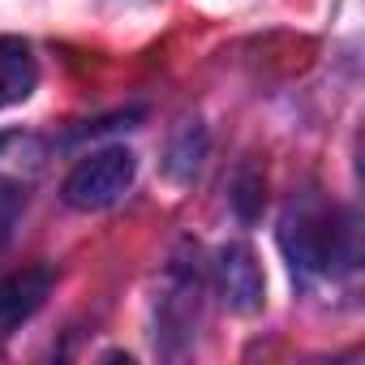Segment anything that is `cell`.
I'll return each instance as SVG.
<instances>
[{"label":"cell","instance_id":"3","mask_svg":"<svg viewBox=\"0 0 365 365\" xmlns=\"http://www.w3.org/2000/svg\"><path fill=\"white\" fill-rule=\"evenodd\" d=\"M220 292H224L228 309H237V314L262 309L267 284H262V267H258L250 245H224L220 250Z\"/></svg>","mask_w":365,"mask_h":365},{"label":"cell","instance_id":"2","mask_svg":"<svg viewBox=\"0 0 365 365\" xmlns=\"http://www.w3.org/2000/svg\"><path fill=\"white\" fill-rule=\"evenodd\" d=\"M133 176H138V155L129 146H103L69 172L65 202L73 211H103L133 190Z\"/></svg>","mask_w":365,"mask_h":365},{"label":"cell","instance_id":"1","mask_svg":"<svg viewBox=\"0 0 365 365\" xmlns=\"http://www.w3.org/2000/svg\"><path fill=\"white\" fill-rule=\"evenodd\" d=\"M279 245L292 271L301 275H335L352 267V224L344 211L322 207V202L292 207L279 228Z\"/></svg>","mask_w":365,"mask_h":365},{"label":"cell","instance_id":"4","mask_svg":"<svg viewBox=\"0 0 365 365\" xmlns=\"http://www.w3.org/2000/svg\"><path fill=\"white\" fill-rule=\"evenodd\" d=\"M35 86H39V65L31 43L22 35H0V112L26 103Z\"/></svg>","mask_w":365,"mask_h":365},{"label":"cell","instance_id":"6","mask_svg":"<svg viewBox=\"0 0 365 365\" xmlns=\"http://www.w3.org/2000/svg\"><path fill=\"white\" fill-rule=\"evenodd\" d=\"M202 155H207V133H202V129H185V133L176 138V146H172V163H168V172L180 180V185H185V180L198 176Z\"/></svg>","mask_w":365,"mask_h":365},{"label":"cell","instance_id":"8","mask_svg":"<svg viewBox=\"0 0 365 365\" xmlns=\"http://www.w3.org/2000/svg\"><path fill=\"white\" fill-rule=\"evenodd\" d=\"M232 190H237V194H232L237 211H241L245 220H254V215L262 211V176H254V172H241V180H237Z\"/></svg>","mask_w":365,"mask_h":365},{"label":"cell","instance_id":"7","mask_svg":"<svg viewBox=\"0 0 365 365\" xmlns=\"http://www.w3.org/2000/svg\"><path fill=\"white\" fill-rule=\"evenodd\" d=\"M22 207H26V194L18 180H0V250H5V241L14 237L18 220H22Z\"/></svg>","mask_w":365,"mask_h":365},{"label":"cell","instance_id":"5","mask_svg":"<svg viewBox=\"0 0 365 365\" xmlns=\"http://www.w3.org/2000/svg\"><path fill=\"white\" fill-rule=\"evenodd\" d=\"M52 292V271L48 267H26L0 279V327H22Z\"/></svg>","mask_w":365,"mask_h":365}]
</instances>
